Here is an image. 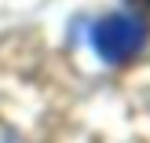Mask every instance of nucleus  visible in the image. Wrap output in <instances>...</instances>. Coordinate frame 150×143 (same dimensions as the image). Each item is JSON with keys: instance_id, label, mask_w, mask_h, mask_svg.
Wrapping results in <instances>:
<instances>
[{"instance_id": "f257e3e1", "label": "nucleus", "mask_w": 150, "mask_h": 143, "mask_svg": "<svg viewBox=\"0 0 150 143\" xmlns=\"http://www.w3.org/2000/svg\"><path fill=\"white\" fill-rule=\"evenodd\" d=\"M146 41V22L132 11H117L106 15L92 26V48L99 51V59L106 63H125L132 59Z\"/></svg>"}, {"instance_id": "f03ea898", "label": "nucleus", "mask_w": 150, "mask_h": 143, "mask_svg": "<svg viewBox=\"0 0 150 143\" xmlns=\"http://www.w3.org/2000/svg\"><path fill=\"white\" fill-rule=\"evenodd\" d=\"M0 143H22V139H18V136H15V132H11V129H7V125H4V121H0Z\"/></svg>"}, {"instance_id": "7ed1b4c3", "label": "nucleus", "mask_w": 150, "mask_h": 143, "mask_svg": "<svg viewBox=\"0 0 150 143\" xmlns=\"http://www.w3.org/2000/svg\"><path fill=\"white\" fill-rule=\"evenodd\" d=\"M132 7H136V11H143V15H150V0H128ZM143 15H139V18H143Z\"/></svg>"}]
</instances>
